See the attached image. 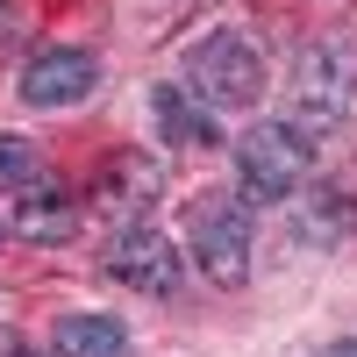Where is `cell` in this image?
<instances>
[{
  "label": "cell",
  "mask_w": 357,
  "mask_h": 357,
  "mask_svg": "<svg viewBox=\"0 0 357 357\" xmlns=\"http://www.w3.org/2000/svg\"><path fill=\"white\" fill-rule=\"evenodd\" d=\"M357 114V50L343 36H314L293 65V129L336 136Z\"/></svg>",
  "instance_id": "6da1fadb"
},
{
  "label": "cell",
  "mask_w": 357,
  "mask_h": 357,
  "mask_svg": "<svg viewBox=\"0 0 357 357\" xmlns=\"http://www.w3.org/2000/svg\"><path fill=\"white\" fill-rule=\"evenodd\" d=\"M186 79H193V93L215 114H243V107L264 100V50L243 29H207L186 50Z\"/></svg>",
  "instance_id": "7a4b0ae2"
},
{
  "label": "cell",
  "mask_w": 357,
  "mask_h": 357,
  "mask_svg": "<svg viewBox=\"0 0 357 357\" xmlns=\"http://www.w3.org/2000/svg\"><path fill=\"white\" fill-rule=\"evenodd\" d=\"M307 172H314V136L293 129V122H257L236 143V186H243V200H286V193L307 186Z\"/></svg>",
  "instance_id": "3957f363"
},
{
  "label": "cell",
  "mask_w": 357,
  "mask_h": 357,
  "mask_svg": "<svg viewBox=\"0 0 357 357\" xmlns=\"http://www.w3.org/2000/svg\"><path fill=\"white\" fill-rule=\"evenodd\" d=\"M193 264L229 293L250 279V215H243V200H193Z\"/></svg>",
  "instance_id": "277c9868"
},
{
  "label": "cell",
  "mask_w": 357,
  "mask_h": 357,
  "mask_svg": "<svg viewBox=\"0 0 357 357\" xmlns=\"http://www.w3.org/2000/svg\"><path fill=\"white\" fill-rule=\"evenodd\" d=\"M107 279L129 286V293H151V301H165V293H178V243L165 229L151 222H122V236L107 243Z\"/></svg>",
  "instance_id": "5b68a950"
},
{
  "label": "cell",
  "mask_w": 357,
  "mask_h": 357,
  "mask_svg": "<svg viewBox=\"0 0 357 357\" xmlns=\"http://www.w3.org/2000/svg\"><path fill=\"white\" fill-rule=\"evenodd\" d=\"M100 79V57L79 50V43H50L22 65V100L29 107H79Z\"/></svg>",
  "instance_id": "8992f818"
},
{
  "label": "cell",
  "mask_w": 357,
  "mask_h": 357,
  "mask_svg": "<svg viewBox=\"0 0 357 357\" xmlns=\"http://www.w3.org/2000/svg\"><path fill=\"white\" fill-rule=\"evenodd\" d=\"M8 236H22V243H72L79 236V200L65 193V186H29L22 200H15V215H8Z\"/></svg>",
  "instance_id": "52a82bcc"
},
{
  "label": "cell",
  "mask_w": 357,
  "mask_h": 357,
  "mask_svg": "<svg viewBox=\"0 0 357 357\" xmlns=\"http://www.w3.org/2000/svg\"><path fill=\"white\" fill-rule=\"evenodd\" d=\"M158 193H165V165L151 151H114L107 158V172H100V207H107V215L136 222Z\"/></svg>",
  "instance_id": "ba28073f"
},
{
  "label": "cell",
  "mask_w": 357,
  "mask_h": 357,
  "mask_svg": "<svg viewBox=\"0 0 357 357\" xmlns=\"http://www.w3.org/2000/svg\"><path fill=\"white\" fill-rule=\"evenodd\" d=\"M151 114L172 151H207L215 143V107L200 93H186V86H151Z\"/></svg>",
  "instance_id": "9c48e42d"
},
{
  "label": "cell",
  "mask_w": 357,
  "mask_h": 357,
  "mask_svg": "<svg viewBox=\"0 0 357 357\" xmlns=\"http://www.w3.org/2000/svg\"><path fill=\"white\" fill-rule=\"evenodd\" d=\"M50 350L57 357H129V321H114V314H57V329H50Z\"/></svg>",
  "instance_id": "30bf717a"
},
{
  "label": "cell",
  "mask_w": 357,
  "mask_h": 357,
  "mask_svg": "<svg viewBox=\"0 0 357 357\" xmlns=\"http://www.w3.org/2000/svg\"><path fill=\"white\" fill-rule=\"evenodd\" d=\"M293 236H301V243H343V236H357V193L321 186L301 215H293Z\"/></svg>",
  "instance_id": "8fae6325"
},
{
  "label": "cell",
  "mask_w": 357,
  "mask_h": 357,
  "mask_svg": "<svg viewBox=\"0 0 357 357\" xmlns=\"http://www.w3.org/2000/svg\"><path fill=\"white\" fill-rule=\"evenodd\" d=\"M43 186V151L29 136H0V193H29Z\"/></svg>",
  "instance_id": "7c38bea8"
},
{
  "label": "cell",
  "mask_w": 357,
  "mask_h": 357,
  "mask_svg": "<svg viewBox=\"0 0 357 357\" xmlns=\"http://www.w3.org/2000/svg\"><path fill=\"white\" fill-rule=\"evenodd\" d=\"M321 357H357V336H343V343H329Z\"/></svg>",
  "instance_id": "4fadbf2b"
},
{
  "label": "cell",
  "mask_w": 357,
  "mask_h": 357,
  "mask_svg": "<svg viewBox=\"0 0 357 357\" xmlns=\"http://www.w3.org/2000/svg\"><path fill=\"white\" fill-rule=\"evenodd\" d=\"M15 22H22V15L8 8V0H0V36H15Z\"/></svg>",
  "instance_id": "5bb4252c"
},
{
  "label": "cell",
  "mask_w": 357,
  "mask_h": 357,
  "mask_svg": "<svg viewBox=\"0 0 357 357\" xmlns=\"http://www.w3.org/2000/svg\"><path fill=\"white\" fill-rule=\"evenodd\" d=\"M15 357H57V350H15Z\"/></svg>",
  "instance_id": "9a60e30c"
},
{
  "label": "cell",
  "mask_w": 357,
  "mask_h": 357,
  "mask_svg": "<svg viewBox=\"0 0 357 357\" xmlns=\"http://www.w3.org/2000/svg\"><path fill=\"white\" fill-rule=\"evenodd\" d=\"M0 236H8V222H0Z\"/></svg>",
  "instance_id": "2e32d148"
}]
</instances>
